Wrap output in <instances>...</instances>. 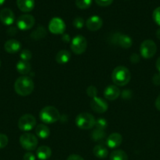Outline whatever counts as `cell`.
<instances>
[{
	"label": "cell",
	"mask_w": 160,
	"mask_h": 160,
	"mask_svg": "<svg viewBox=\"0 0 160 160\" xmlns=\"http://www.w3.org/2000/svg\"><path fill=\"white\" fill-rule=\"evenodd\" d=\"M35 88V84L31 78L22 76L17 78L14 83V90L20 96H28L31 95Z\"/></svg>",
	"instance_id": "1"
},
{
	"label": "cell",
	"mask_w": 160,
	"mask_h": 160,
	"mask_svg": "<svg viewBox=\"0 0 160 160\" xmlns=\"http://www.w3.org/2000/svg\"><path fill=\"white\" fill-rule=\"evenodd\" d=\"M131 73L130 71L123 66H119L115 67L111 73V80L115 85L125 86L130 81Z\"/></svg>",
	"instance_id": "2"
},
{
	"label": "cell",
	"mask_w": 160,
	"mask_h": 160,
	"mask_svg": "<svg viewBox=\"0 0 160 160\" xmlns=\"http://www.w3.org/2000/svg\"><path fill=\"white\" fill-rule=\"evenodd\" d=\"M40 120L46 124H50L58 121L61 118V114L54 106H48L44 107L39 113Z\"/></svg>",
	"instance_id": "3"
},
{
	"label": "cell",
	"mask_w": 160,
	"mask_h": 160,
	"mask_svg": "<svg viewBox=\"0 0 160 160\" xmlns=\"http://www.w3.org/2000/svg\"><path fill=\"white\" fill-rule=\"evenodd\" d=\"M96 120L92 114L89 112H82L75 118V124L78 128L83 130L92 129L95 127Z\"/></svg>",
	"instance_id": "4"
},
{
	"label": "cell",
	"mask_w": 160,
	"mask_h": 160,
	"mask_svg": "<svg viewBox=\"0 0 160 160\" xmlns=\"http://www.w3.org/2000/svg\"><path fill=\"white\" fill-rule=\"evenodd\" d=\"M20 144L24 149L34 151L38 145V139L35 135L31 133H24L20 137Z\"/></svg>",
	"instance_id": "5"
},
{
	"label": "cell",
	"mask_w": 160,
	"mask_h": 160,
	"mask_svg": "<svg viewBox=\"0 0 160 160\" xmlns=\"http://www.w3.org/2000/svg\"><path fill=\"white\" fill-rule=\"evenodd\" d=\"M87 48V41L83 35H76L71 41V49L75 54H83Z\"/></svg>",
	"instance_id": "6"
},
{
	"label": "cell",
	"mask_w": 160,
	"mask_h": 160,
	"mask_svg": "<svg viewBox=\"0 0 160 160\" xmlns=\"http://www.w3.org/2000/svg\"><path fill=\"white\" fill-rule=\"evenodd\" d=\"M141 55L144 59H151L155 55L157 52V46L155 42L152 40H145L140 46Z\"/></svg>",
	"instance_id": "7"
},
{
	"label": "cell",
	"mask_w": 160,
	"mask_h": 160,
	"mask_svg": "<svg viewBox=\"0 0 160 160\" xmlns=\"http://www.w3.org/2000/svg\"><path fill=\"white\" fill-rule=\"evenodd\" d=\"M17 125L20 131L28 132L36 126V119L31 114H24L19 119Z\"/></svg>",
	"instance_id": "8"
},
{
	"label": "cell",
	"mask_w": 160,
	"mask_h": 160,
	"mask_svg": "<svg viewBox=\"0 0 160 160\" xmlns=\"http://www.w3.org/2000/svg\"><path fill=\"white\" fill-rule=\"evenodd\" d=\"M35 23L34 17L30 14H24L20 16L17 20V26L21 31H28L33 28Z\"/></svg>",
	"instance_id": "9"
},
{
	"label": "cell",
	"mask_w": 160,
	"mask_h": 160,
	"mask_svg": "<svg viewBox=\"0 0 160 160\" xmlns=\"http://www.w3.org/2000/svg\"><path fill=\"white\" fill-rule=\"evenodd\" d=\"M66 29L65 23L60 17H53L49 23V31L54 34H61Z\"/></svg>",
	"instance_id": "10"
},
{
	"label": "cell",
	"mask_w": 160,
	"mask_h": 160,
	"mask_svg": "<svg viewBox=\"0 0 160 160\" xmlns=\"http://www.w3.org/2000/svg\"><path fill=\"white\" fill-rule=\"evenodd\" d=\"M112 41L114 44L119 45L120 47L125 48V49L130 48L133 45V41L130 36L126 35V34H120V33L115 34L112 37Z\"/></svg>",
	"instance_id": "11"
},
{
	"label": "cell",
	"mask_w": 160,
	"mask_h": 160,
	"mask_svg": "<svg viewBox=\"0 0 160 160\" xmlns=\"http://www.w3.org/2000/svg\"><path fill=\"white\" fill-rule=\"evenodd\" d=\"M90 107L94 112L97 113H104L108 109L107 102L102 98H98V97L92 98L90 101Z\"/></svg>",
	"instance_id": "12"
},
{
	"label": "cell",
	"mask_w": 160,
	"mask_h": 160,
	"mask_svg": "<svg viewBox=\"0 0 160 160\" xmlns=\"http://www.w3.org/2000/svg\"><path fill=\"white\" fill-rule=\"evenodd\" d=\"M15 20V15L13 12L9 8H4L0 11V21L6 26H9L13 23Z\"/></svg>",
	"instance_id": "13"
},
{
	"label": "cell",
	"mask_w": 160,
	"mask_h": 160,
	"mask_svg": "<svg viewBox=\"0 0 160 160\" xmlns=\"http://www.w3.org/2000/svg\"><path fill=\"white\" fill-rule=\"evenodd\" d=\"M86 25L89 31H97L101 28L102 25H103V20L98 16H92L87 19Z\"/></svg>",
	"instance_id": "14"
},
{
	"label": "cell",
	"mask_w": 160,
	"mask_h": 160,
	"mask_svg": "<svg viewBox=\"0 0 160 160\" xmlns=\"http://www.w3.org/2000/svg\"><path fill=\"white\" fill-rule=\"evenodd\" d=\"M120 95V90L116 85H108L104 91V96L106 99L114 101Z\"/></svg>",
	"instance_id": "15"
},
{
	"label": "cell",
	"mask_w": 160,
	"mask_h": 160,
	"mask_svg": "<svg viewBox=\"0 0 160 160\" xmlns=\"http://www.w3.org/2000/svg\"><path fill=\"white\" fill-rule=\"evenodd\" d=\"M122 137L119 133H112L106 139V145L110 148H116L122 144Z\"/></svg>",
	"instance_id": "16"
},
{
	"label": "cell",
	"mask_w": 160,
	"mask_h": 160,
	"mask_svg": "<svg viewBox=\"0 0 160 160\" xmlns=\"http://www.w3.org/2000/svg\"><path fill=\"white\" fill-rule=\"evenodd\" d=\"M4 48L5 51L7 52L8 53L14 54L20 51V49L21 48V44L16 39H9V40L6 41L5 43Z\"/></svg>",
	"instance_id": "17"
},
{
	"label": "cell",
	"mask_w": 160,
	"mask_h": 160,
	"mask_svg": "<svg viewBox=\"0 0 160 160\" xmlns=\"http://www.w3.org/2000/svg\"><path fill=\"white\" fill-rule=\"evenodd\" d=\"M35 0H17V6L24 12H31L35 7Z\"/></svg>",
	"instance_id": "18"
},
{
	"label": "cell",
	"mask_w": 160,
	"mask_h": 160,
	"mask_svg": "<svg viewBox=\"0 0 160 160\" xmlns=\"http://www.w3.org/2000/svg\"><path fill=\"white\" fill-rule=\"evenodd\" d=\"M52 155L51 148L45 145L39 147L36 150V156L39 160H47Z\"/></svg>",
	"instance_id": "19"
},
{
	"label": "cell",
	"mask_w": 160,
	"mask_h": 160,
	"mask_svg": "<svg viewBox=\"0 0 160 160\" xmlns=\"http://www.w3.org/2000/svg\"><path fill=\"white\" fill-rule=\"evenodd\" d=\"M71 59V53L67 50L63 49L58 52L55 56L56 62L59 64H65L69 62Z\"/></svg>",
	"instance_id": "20"
},
{
	"label": "cell",
	"mask_w": 160,
	"mask_h": 160,
	"mask_svg": "<svg viewBox=\"0 0 160 160\" xmlns=\"http://www.w3.org/2000/svg\"><path fill=\"white\" fill-rule=\"evenodd\" d=\"M16 68L18 73L20 74H28L30 71H31V66L28 61L24 60H20L17 62V65H16Z\"/></svg>",
	"instance_id": "21"
},
{
	"label": "cell",
	"mask_w": 160,
	"mask_h": 160,
	"mask_svg": "<svg viewBox=\"0 0 160 160\" xmlns=\"http://www.w3.org/2000/svg\"><path fill=\"white\" fill-rule=\"evenodd\" d=\"M93 153L98 159H105L108 155V150L103 145H97L93 149Z\"/></svg>",
	"instance_id": "22"
},
{
	"label": "cell",
	"mask_w": 160,
	"mask_h": 160,
	"mask_svg": "<svg viewBox=\"0 0 160 160\" xmlns=\"http://www.w3.org/2000/svg\"><path fill=\"white\" fill-rule=\"evenodd\" d=\"M35 134L39 138L42 139H45L50 136V129L45 124H39L35 128Z\"/></svg>",
	"instance_id": "23"
},
{
	"label": "cell",
	"mask_w": 160,
	"mask_h": 160,
	"mask_svg": "<svg viewBox=\"0 0 160 160\" xmlns=\"http://www.w3.org/2000/svg\"><path fill=\"white\" fill-rule=\"evenodd\" d=\"M46 34L47 32L45 28L42 26H39L35 30H34L31 32V38L34 40H41V39L44 38L46 36Z\"/></svg>",
	"instance_id": "24"
},
{
	"label": "cell",
	"mask_w": 160,
	"mask_h": 160,
	"mask_svg": "<svg viewBox=\"0 0 160 160\" xmlns=\"http://www.w3.org/2000/svg\"><path fill=\"white\" fill-rule=\"evenodd\" d=\"M110 160H128V156L123 150L115 149L110 154Z\"/></svg>",
	"instance_id": "25"
},
{
	"label": "cell",
	"mask_w": 160,
	"mask_h": 160,
	"mask_svg": "<svg viewBox=\"0 0 160 160\" xmlns=\"http://www.w3.org/2000/svg\"><path fill=\"white\" fill-rule=\"evenodd\" d=\"M105 136H106V133H105L104 130H100L95 128V129L92 131V133H91V138H92L93 140L95 141V142L100 141L101 139H103Z\"/></svg>",
	"instance_id": "26"
},
{
	"label": "cell",
	"mask_w": 160,
	"mask_h": 160,
	"mask_svg": "<svg viewBox=\"0 0 160 160\" xmlns=\"http://www.w3.org/2000/svg\"><path fill=\"white\" fill-rule=\"evenodd\" d=\"M92 0H75V5L80 9H86L90 7Z\"/></svg>",
	"instance_id": "27"
},
{
	"label": "cell",
	"mask_w": 160,
	"mask_h": 160,
	"mask_svg": "<svg viewBox=\"0 0 160 160\" xmlns=\"http://www.w3.org/2000/svg\"><path fill=\"white\" fill-rule=\"evenodd\" d=\"M107 126H108V123H107V120L105 119L99 118L98 120H96L95 128H97V129L105 130Z\"/></svg>",
	"instance_id": "28"
},
{
	"label": "cell",
	"mask_w": 160,
	"mask_h": 160,
	"mask_svg": "<svg viewBox=\"0 0 160 160\" xmlns=\"http://www.w3.org/2000/svg\"><path fill=\"white\" fill-rule=\"evenodd\" d=\"M31 56H32V54H31V52L30 50L27 49H23L20 52V57L21 59V60H24V61H29L30 59H31Z\"/></svg>",
	"instance_id": "29"
},
{
	"label": "cell",
	"mask_w": 160,
	"mask_h": 160,
	"mask_svg": "<svg viewBox=\"0 0 160 160\" xmlns=\"http://www.w3.org/2000/svg\"><path fill=\"white\" fill-rule=\"evenodd\" d=\"M152 18L155 23L160 27V6L157 7L152 13Z\"/></svg>",
	"instance_id": "30"
},
{
	"label": "cell",
	"mask_w": 160,
	"mask_h": 160,
	"mask_svg": "<svg viewBox=\"0 0 160 160\" xmlns=\"http://www.w3.org/2000/svg\"><path fill=\"white\" fill-rule=\"evenodd\" d=\"M86 94L89 97L93 98L97 97V89L95 86H89L86 89Z\"/></svg>",
	"instance_id": "31"
},
{
	"label": "cell",
	"mask_w": 160,
	"mask_h": 160,
	"mask_svg": "<svg viewBox=\"0 0 160 160\" xmlns=\"http://www.w3.org/2000/svg\"><path fill=\"white\" fill-rule=\"evenodd\" d=\"M85 24V20H83V17H76V18L74 19L73 20V26L75 28H78V29H80V28H83Z\"/></svg>",
	"instance_id": "32"
},
{
	"label": "cell",
	"mask_w": 160,
	"mask_h": 160,
	"mask_svg": "<svg viewBox=\"0 0 160 160\" xmlns=\"http://www.w3.org/2000/svg\"><path fill=\"white\" fill-rule=\"evenodd\" d=\"M9 139L8 137L4 134H0V149L4 148L8 145Z\"/></svg>",
	"instance_id": "33"
},
{
	"label": "cell",
	"mask_w": 160,
	"mask_h": 160,
	"mask_svg": "<svg viewBox=\"0 0 160 160\" xmlns=\"http://www.w3.org/2000/svg\"><path fill=\"white\" fill-rule=\"evenodd\" d=\"M95 2L100 6H108L112 3L113 0H94Z\"/></svg>",
	"instance_id": "34"
},
{
	"label": "cell",
	"mask_w": 160,
	"mask_h": 160,
	"mask_svg": "<svg viewBox=\"0 0 160 160\" xmlns=\"http://www.w3.org/2000/svg\"><path fill=\"white\" fill-rule=\"evenodd\" d=\"M130 60L132 63H137V62H140L141 60V58H140V56L136 53H133V54L130 56Z\"/></svg>",
	"instance_id": "35"
},
{
	"label": "cell",
	"mask_w": 160,
	"mask_h": 160,
	"mask_svg": "<svg viewBox=\"0 0 160 160\" xmlns=\"http://www.w3.org/2000/svg\"><path fill=\"white\" fill-rule=\"evenodd\" d=\"M152 82L155 85L159 86L160 85V73H155L154 76L152 77Z\"/></svg>",
	"instance_id": "36"
},
{
	"label": "cell",
	"mask_w": 160,
	"mask_h": 160,
	"mask_svg": "<svg viewBox=\"0 0 160 160\" xmlns=\"http://www.w3.org/2000/svg\"><path fill=\"white\" fill-rule=\"evenodd\" d=\"M35 156L30 152L25 153L23 157V160H35Z\"/></svg>",
	"instance_id": "37"
},
{
	"label": "cell",
	"mask_w": 160,
	"mask_h": 160,
	"mask_svg": "<svg viewBox=\"0 0 160 160\" xmlns=\"http://www.w3.org/2000/svg\"><path fill=\"white\" fill-rule=\"evenodd\" d=\"M67 160H84V159L82 156H80L79 155L72 154L67 157Z\"/></svg>",
	"instance_id": "38"
},
{
	"label": "cell",
	"mask_w": 160,
	"mask_h": 160,
	"mask_svg": "<svg viewBox=\"0 0 160 160\" xmlns=\"http://www.w3.org/2000/svg\"><path fill=\"white\" fill-rule=\"evenodd\" d=\"M17 33V29L16 28H14V27H11V28H9L7 31V34L11 36L15 35Z\"/></svg>",
	"instance_id": "39"
},
{
	"label": "cell",
	"mask_w": 160,
	"mask_h": 160,
	"mask_svg": "<svg viewBox=\"0 0 160 160\" xmlns=\"http://www.w3.org/2000/svg\"><path fill=\"white\" fill-rule=\"evenodd\" d=\"M130 96H131V92L129 90H125L122 92V97L123 98H125V99H127V98H130Z\"/></svg>",
	"instance_id": "40"
},
{
	"label": "cell",
	"mask_w": 160,
	"mask_h": 160,
	"mask_svg": "<svg viewBox=\"0 0 160 160\" xmlns=\"http://www.w3.org/2000/svg\"><path fill=\"white\" fill-rule=\"evenodd\" d=\"M155 107H156V109H158V111H160V95L157 97L156 100H155Z\"/></svg>",
	"instance_id": "41"
},
{
	"label": "cell",
	"mask_w": 160,
	"mask_h": 160,
	"mask_svg": "<svg viewBox=\"0 0 160 160\" xmlns=\"http://www.w3.org/2000/svg\"><path fill=\"white\" fill-rule=\"evenodd\" d=\"M61 39H62L63 42H65V43H67V42H70V37H69L68 34H64V35L62 36V38H61Z\"/></svg>",
	"instance_id": "42"
},
{
	"label": "cell",
	"mask_w": 160,
	"mask_h": 160,
	"mask_svg": "<svg viewBox=\"0 0 160 160\" xmlns=\"http://www.w3.org/2000/svg\"><path fill=\"white\" fill-rule=\"evenodd\" d=\"M155 67H156V69L158 71V73H160V56L157 59L156 63H155Z\"/></svg>",
	"instance_id": "43"
},
{
	"label": "cell",
	"mask_w": 160,
	"mask_h": 160,
	"mask_svg": "<svg viewBox=\"0 0 160 160\" xmlns=\"http://www.w3.org/2000/svg\"><path fill=\"white\" fill-rule=\"evenodd\" d=\"M156 37H157V38L158 39H159L160 40V28L159 29H158L157 30V31H156Z\"/></svg>",
	"instance_id": "44"
},
{
	"label": "cell",
	"mask_w": 160,
	"mask_h": 160,
	"mask_svg": "<svg viewBox=\"0 0 160 160\" xmlns=\"http://www.w3.org/2000/svg\"><path fill=\"white\" fill-rule=\"evenodd\" d=\"M5 1H6V0H0V6H1L2 5H3V3L5 2Z\"/></svg>",
	"instance_id": "45"
},
{
	"label": "cell",
	"mask_w": 160,
	"mask_h": 160,
	"mask_svg": "<svg viewBox=\"0 0 160 160\" xmlns=\"http://www.w3.org/2000/svg\"><path fill=\"white\" fill-rule=\"evenodd\" d=\"M0 67H1V61H0Z\"/></svg>",
	"instance_id": "46"
}]
</instances>
